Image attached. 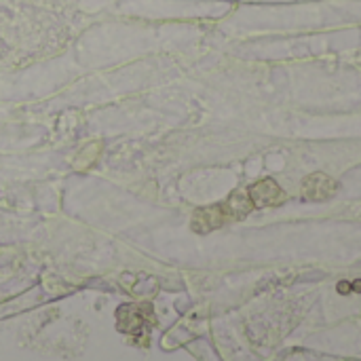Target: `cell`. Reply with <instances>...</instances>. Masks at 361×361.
<instances>
[{"label":"cell","mask_w":361,"mask_h":361,"mask_svg":"<svg viewBox=\"0 0 361 361\" xmlns=\"http://www.w3.org/2000/svg\"><path fill=\"white\" fill-rule=\"evenodd\" d=\"M230 222V216L226 211V205L220 203V205H211V207H203L197 214L192 216V228L197 233H207V230H214L222 224Z\"/></svg>","instance_id":"obj_3"},{"label":"cell","mask_w":361,"mask_h":361,"mask_svg":"<svg viewBox=\"0 0 361 361\" xmlns=\"http://www.w3.org/2000/svg\"><path fill=\"white\" fill-rule=\"evenodd\" d=\"M224 205H226V211H228L230 220H241L254 209V201H252V197H249L247 190H237V192L230 194Z\"/></svg>","instance_id":"obj_4"},{"label":"cell","mask_w":361,"mask_h":361,"mask_svg":"<svg viewBox=\"0 0 361 361\" xmlns=\"http://www.w3.org/2000/svg\"><path fill=\"white\" fill-rule=\"evenodd\" d=\"M247 192H249V197H252V201H254V207H277V205H281V203H285V199H288L285 190L271 178H266L262 182H256Z\"/></svg>","instance_id":"obj_1"},{"label":"cell","mask_w":361,"mask_h":361,"mask_svg":"<svg viewBox=\"0 0 361 361\" xmlns=\"http://www.w3.org/2000/svg\"><path fill=\"white\" fill-rule=\"evenodd\" d=\"M338 292H340V294H349V292H351V283H345V281L338 283Z\"/></svg>","instance_id":"obj_5"},{"label":"cell","mask_w":361,"mask_h":361,"mask_svg":"<svg viewBox=\"0 0 361 361\" xmlns=\"http://www.w3.org/2000/svg\"><path fill=\"white\" fill-rule=\"evenodd\" d=\"M336 192V182L326 173H311L302 182V197L307 201H326Z\"/></svg>","instance_id":"obj_2"}]
</instances>
